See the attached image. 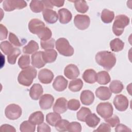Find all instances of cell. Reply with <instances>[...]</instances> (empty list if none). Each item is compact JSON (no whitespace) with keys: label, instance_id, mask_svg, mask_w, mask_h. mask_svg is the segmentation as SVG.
I'll use <instances>...</instances> for the list:
<instances>
[{"label":"cell","instance_id":"cell-8","mask_svg":"<svg viewBox=\"0 0 132 132\" xmlns=\"http://www.w3.org/2000/svg\"><path fill=\"white\" fill-rule=\"evenodd\" d=\"M75 26L80 30H85L90 25V19L87 15L77 14L74 19Z\"/></svg>","mask_w":132,"mask_h":132},{"label":"cell","instance_id":"cell-10","mask_svg":"<svg viewBox=\"0 0 132 132\" xmlns=\"http://www.w3.org/2000/svg\"><path fill=\"white\" fill-rule=\"evenodd\" d=\"M44 27V23L38 19H31L28 23L29 30L33 34L38 35Z\"/></svg>","mask_w":132,"mask_h":132},{"label":"cell","instance_id":"cell-15","mask_svg":"<svg viewBox=\"0 0 132 132\" xmlns=\"http://www.w3.org/2000/svg\"><path fill=\"white\" fill-rule=\"evenodd\" d=\"M80 74L78 67L74 64H70L65 67L64 74L68 78L73 79L77 78Z\"/></svg>","mask_w":132,"mask_h":132},{"label":"cell","instance_id":"cell-41","mask_svg":"<svg viewBox=\"0 0 132 132\" xmlns=\"http://www.w3.org/2000/svg\"><path fill=\"white\" fill-rule=\"evenodd\" d=\"M1 51L5 55H8L12 51L14 47L8 41H4L1 43L0 44Z\"/></svg>","mask_w":132,"mask_h":132},{"label":"cell","instance_id":"cell-46","mask_svg":"<svg viewBox=\"0 0 132 132\" xmlns=\"http://www.w3.org/2000/svg\"><path fill=\"white\" fill-rule=\"evenodd\" d=\"M9 40L11 44L15 46H21L22 44L20 42L18 38L13 33L10 32L9 35Z\"/></svg>","mask_w":132,"mask_h":132},{"label":"cell","instance_id":"cell-42","mask_svg":"<svg viewBox=\"0 0 132 132\" xmlns=\"http://www.w3.org/2000/svg\"><path fill=\"white\" fill-rule=\"evenodd\" d=\"M55 40L53 38H51L50 39L46 41H41L40 44L41 47L44 50L52 49L55 46Z\"/></svg>","mask_w":132,"mask_h":132},{"label":"cell","instance_id":"cell-38","mask_svg":"<svg viewBox=\"0 0 132 132\" xmlns=\"http://www.w3.org/2000/svg\"><path fill=\"white\" fill-rule=\"evenodd\" d=\"M21 54V51L19 48L14 47L11 53L7 56V60L9 63L14 64L18 56Z\"/></svg>","mask_w":132,"mask_h":132},{"label":"cell","instance_id":"cell-44","mask_svg":"<svg viewBox=\"0 0 132 132\" xmlns=\"http://www.w3.org/2000/svg\"><path fill=\"white\" fill-rule=\"evenodd\" d=\"M80 106V102L76 99H71L68 102V108L71 110H77Z\"/></svg>","mask_w":132,"mask_h":132},{"label":"cell","instance_id":"cell-33","mask_svg":"<svg viewBox=\"0 0 132 132\" xmlns=\"http://www.w3.org/2000/svg\"><path fill=\"white\" fill-rule=\"evenodd\" d=\"M83 86V82L81 79L76 78L70 81L69 89L72 92L79 91Z\"/></svg>","mask_w":132,"mask_h":132},{"label":"cell","instance_id":"cell-39","mask_svg":"<svg viewBox=\"0 0 132 132\" xmlns=\"http://www.w3.org/2000/svg\"><path fill=\"white\" fill-rule=\"evenodd\" d=\"M30 57L27 55H23L18 60V65L22 69H25L30 64Z\"/></svg>","mask_w":132,"mask_h":132},{"label":"cell","instance_id":"cell-35","mask_svg":"<svg viewBox=\"0 0 132 132\" xmlns=\"http://www.w3.org/2000/svg\"><path fill=\"white\" fill-rule=\"evenodd\" d=\"M36 129V125L31 123L29 121L23 122L20 126V130L22 132H34Z\"/></svg>","mask_w":132,"mask_h":132},{"label":"cell","instance_id":"cell-9","mask_svg":"<svg viewBox=\"0 0 132 132\" xmlns=\"http://www.w3.org/2000/svg\"><path fill=\"white\" fill-rule=\"evenodd\" d=\"M113 103L116 108L120 111L126 110L129 105L127 98L123 94L116 95L114 98Z\"/></svg>","mask_w":132,"mask_h":132},{"label":"cell","instance_id":"cell-48","mask_svg":"<svg viewBox=\"0 0 132 132\" xmlns=\"http://www.w3.org/2000/svg\"><path fill=\"white\" fill-rule=\"evenodd\" d=\"M38 132H50L51 131V127L45 123H42L39 124L37 127Z\"/></svg>","mask_w":132,"mask_h":132},{"label":"cell","instance_id":"cell-21","mask_svg":"<svg viewBox=\"0 0 132 132\" xmlns=\"http://www.w3.org/2000/svg\"><path fill=\"white\" fill-rule=\"evenodd\" d=\"M59 20L60 23L67 24L71 21L72 18L71 12L66 8H61L58 10Z\"/></svg>","mask_w":132,"mask_h":132},{"label":"cell","instance_id":"cell-52","mask_svg":"<svg viewBox=\"0 0 132 132\" xmlns=\"http://www.w3.org/2000/svg\"><path fill=\"white\" fill-rule=\"evenodd\" d=\"M51 3L53 6H56L58 7H60L63 6L64 1H59V0H50Z\"/></svg>","mask_w":132,"mask_h":132},{"label":"cell","instance_id":"cell-45","mask_svg":"<svg viewBox=\"0 0 132 132\" xmlns=\"http://www.w3.org/2000/svg\"><path fill=\"white\" fill-rule=\"evenodd\" d=\"M68 131L71 132H80L81 131V126L77 122H71L68 125Z\"/></svg>","mask_w":132,"mask_h":132},{"label":"cell","instance_id":"cell-13","mask_svg":"<svg viewBox=\"0 0 132 132\" xmlns=\"http://www.w3.org/2000/svg\"><path fill=\"white\" fill-rule=\"evenodd\" d=\"M31 64L34 67L40 69L43 67L46 62L43 58V51H38L31 55Z\"/></svg>","mask_w":132,"mask_h":132},{"label":"cell","instance_id":"cell-34","mask_svg":"<svg viewBox=\"0 0 132 132\" xmlns=\"http://www.w3.org/2000/svg\"><path fill=\"white\" fill-rule=\"evenodd\" d=\"M73 2L74 3L75 8L78 12L84 13L88 11L89 6L85 1H74Z\"/></svg>","mask_w":132,"mask_h":132},{"label":"cell","instance_id":"cell-47","mask_svg":"<svg viewBox=\"0 0 132 132\" xmlns=\"http://www.w3.org/2000/svg\"><path fill=\"white\" fill-rule=\"evenodd\" d=\"M111 128L110 126L108 123H102L99 126V127L93 131H110Z\"/></svg>","mask_w":132,"mask_h":132},{"label":"cell","instance_id":"cell-22","mask_svg":"<svg viewBox=\"0 0 132 132\" xmlns=\"http://www.w3.org/2000/svg\"><path fill=\"white\" fill-rule=\"evenodd\" d=\"M82 77L84 81L88 84H94L97 81V73L93 69L86 70Z\"/></svg>","mask_w":132,"mask_h":132},{"label":"cell","instance_id":"cell-7","mask_svg":"<svg viewBox=\"0 0 132 132\" xmlns=\"http://www.w3.org/2000/svg\"><path fill=\"white\" fill-rule=\"evenodd\" d=\"M27 6V3L23 0H5L3 7L6 11H11L15 9H22Z\"/></svg>","mask_w":132,"mask_h":132},{"label":"cell","instance_id":"cell-40","mask_svg":"<svg viewBox=\"0 0 132 132\" xmlns=\"http://www.w3.org/2000/svg\"><path fill=\"white\" fill-rule=\"evenodd\" d=\"M70 122L64 119H60L55 125V128L58 131H68V127Z\"/></svg>","mask_w":132,"mask_h":132},{"label":"cell","instance_id":"cell-31","mask_svg":"<svg viewBox=\"0 0 132 132\" xmlns=\"http://www.w3.org/2000/svg\"><path fill=\"white\" fill-rule=\"evenodd\" d=\"M124 88L122 82L119 80L111 81L109 85V89L111 92L114 94H118L122 92Z\"/></svg>","mask_w":132,"mask_h":132},{"label":"cell","instance_id":"cell-37","mask_svg":"<svg viewBox=\"0 0 132 132\" xmlns=\"http://www.w3.org/2000/svg\"><path fill=\"white\" fill-rule=\"evenodd\" d=\"M91 113V111L89 108L85 107H82L77 112V114H76L77 119L80 121L85 122V119L87 117V116H88Z\"/></svg>","mask_w":132,"mask_h":132},{"label":"cell","instance_id":"cell-5","mask_svg":"<svg viewBox=\"0 0 132 132\" xmlns=\"http://www.w3.org/2000/svg\"><path fill=\"white\" fill-rule=\"evenodd\" d=\"M22 110L18 105L11 104L8 105L5 108V114L7 118L14 120L19 119L22 115Z\"/></svg>","mask_w":132,"mask_h":132},{"label":"cell","instance_id":"cell-23","mask_svg":"<svg viewBox=\"0 0 132 132\" xmlns=\"http://www.w3.org/2000/svg\"><path fill=\"white\" fill-rule=\"evenodd\" d=\"M30 8L35 13H39L46 9L45 1L33 0L30 2Z\"/></svg>","mask_w":132,"mask_h":132},{"label":"cell","instance_id":"cell-30","mask_svg":"<svg viewBox=\"0 0 132 132\" xmlns=\"http://www.w3.org/2000/svg\"><path fill=\"white\" fill-rule=\"evenodd\" d=\"M101 18L102 21L105 23H111L114 18V13L112 11L105 9L102 10Z\"/></svg>","mask_w":132,"mask_h":132},{"label":"cell","instance_id":"cell-26","mask_svg":"<svg viewBox=\"0 0 132 132\" xmlns=\"http://www.w3.org/2000/svg\"><path fill=\"white\" fill-rule=\"evenodd\" d=\"M38 49V44L34 40H30L26 45L23 47V52L27 54H31L35 53Z\"/></svg>","mask_w":132,"mask_h":132},{"label":"cell","instance_id":"cell-12","mask_svg":"<svg viewBox=\"0 0 132 132\" xmlns=\"http://www.w3.org/2000/svg\"><path fill=\"white\" fill-rule=\"evenodd\" d=\"M54 97L49 94H45L42 95L39 100V106L42 109L46 110L50 109L54 103Z\"/></svg>","mask_w":132,"mask_h":132},{"label":"cell","instance_id":"cell-17","mask_svg":"<svg viewBox=\"0 0 132 132\" xmlns=\"http://www.w3.org/2000/svg\"><path fill=\"white\" fill-rule=\"evenodd\" d=\"M42 15L44 20L49 24L56 23L58 19L57 12L51 9H45L43 11Z\"/></svg>","mask_w":132,"mask_h":132},{"label":"cell","instance_id":"cell-27","mask_svg":"<svg viewBox=\"0 0 132 132\" xmlns=\"http://www.w3.org/2000/svg\"><path fill=\"white\" fill-rule=\"evenodd\" d=\"M111 78L109 73L105 71H102L97 73V81L100 85H106L110 81Z\"/></svg>","mask_w":132,"mask_h":132},{"label":"cell","instance_id":"cell-1","mask_svg":"<svg viewBox=\"0 0 132 132\" xmlns=\"http://www.w3.org/2000/svg\"><path fill=\"white\" fill-rule=\"evenodd\" d=\"M96 63L105 70L110 71L116 64V57L111 52L103 51L98 52L95 56Z\"/></svg>","mask_w":132,"mask_h":132},{"label":"cell","instance_id":"cell-3","mask_svg":"<svg viewBox=\"0 0 132 132\" xmlns=\"http://www.w3.org/2000/svg\"><path fill=\"white\" fill-rule=\"evenodd\" d=\"M130 22L129 18L126 15L120 14L116 16L112 25V31L117 36H121Z\"/></svg>","mask_w":132,"mask_h":132},{"label":"cell","instance_id":"cell-43","mask_svg":"<svg viewBox=\"0 0 132 132\" xmlns=\"http://www.w3.org/2000/svg\"><path fill=\"white\" fill-rule=\"evenodd\" d=\"M105 121L112 127H116L120 122L119 118L116 114L112 115L110 117L105 119Z\"/></svg>","mask_w":132,"mask_h":132},{"label":"cell","instance_id":"cell-24","mask_svg":"<svg viewBox=\"0 0 132 132\" xmlns=\"http://www.w3.org/2000/svg\"><path fill=\"white\" fill-rule=\"evenodd\" d=\"M57 57V53L54 49H47L43 51V58L46 63L54 62Z\"/></svg>","mask_w":132,"mask_h":132},{"label":"cell","instance_id":"cell-6","mask_svg":"<svg viewBox=\"0 0 132 132\" xmlns=\"http://www.w3.org/2000/svg\"><path fill=\"white\" fill-rule=\"evenodd\" d=\"M96 110L99 116L105 119L110 117L113 114V108L109 102H102L97 105Z\"/></svg>","mask_w":132,"mask_h":132},{"label":"cell","instance_id":"cell-50","mask_svg":"<svg viewBox=\"0 0 132 132\" xmlns=\"http://www.w3.org/2000/svg\"><path fill=\"white\" fill-rule=\"evenodd\" d=\"M115 131L117 132H120V131H131V130L127 127L126 125H123L122 124H118L116 126L115 128Z\"/></svg>","mask_w":132,"mask_h":132},{"label":"cell","instance_id":"cell-18","mask_svg":"<svg viewBox=\"0 0 132 132\" xmlns=\"http://www.w3.org/2000/svg\"><path fill=\"white\" fill-rule=\"evenodd\" d=\"M95 95L99 99L102 101L109 100L111 95V92L107 87L101 86L97 88L95 91Z\"/></svg>","mask_w":132,"mask_h":132},{"label":"cell","instance_id":"cell-16","mask_svg":"<svg viewBox=\"0 0 132 132\" xmlns=\"http://www.w3.org/2000/svg\"><path fill=\"white\" fill-rule=\"evenodd\" d=\"M68 83V80L63 76L59 75L54 79L53 83V87L56 91L61 92L67 88Z\"/></svg>","mask_w":132,"mask_h":132},{"label":"cell","instance_id":"cell-29","mask_svg":"<svg viewBox=\"0 0 132 132\" xmlns=\"http://www.w3.org/2000/svg\"><path fill=\"white\" fill-rule=\"evenodd\" d=\"M124 46V43L119 38H115L110 42V47L113 52H120L123 49Z\"/></svg>","mask_w":132,"mask_h":132},{"label":"cell","instance_id":"cell-28","mask_svg":"<svg viewBox=\"0 0 132 132\" xmlns=\"http://www.w3.org/2000/svg\"><path fill=\"white\" fill-rule=\"evenodd\" d=\"M85 122L89 127L94 128L100 122V119L95 113H91L87 116Z\"/></svg>","mask_w":132,"mask_h":132},{"label":"cell","instance_id":"cell-25","mask_svg":"<svg viewBox=\"0 0 132 132\" xmlns=\"http://www.w3.org/2000/svg\"><path fill=\"white\" fill-rule=\"evenodd\" d=\"M44 115L40 111H37L31 113L28 119L31 123L35 125H39L44 121Z\"/></svg>","mask_w":132,"mask_h":132},{"label":"cell","instance_id":"cell-2","mask_svg":"<svg viewBox=\"0 0 132 132\" xmlns=\"http://www.w3.org/2000/svg\"><path fill=\"white\" fill-rule=\"evenodd\" d=\"M37 72L35 68L32 66H29L27 68L21 71L18 77L19 83L23 86H30L34 79L37 76Z\"/></svg>","mask_w":132,"mask_h":132},{"label":"cell","instance_id":"cell-4","mask_svg":"<svg viewBox=\"0 0 132 132\" xmlns=\"http://www.w3.org/2000/svg\"><path fill=\"white\" fill-rule=\"evenodd\" d=\"M55 46L59 53L64 56L70 57L74 54L73 47L65 38H61L57 39L55 42Z\"/></svg>","mask_w":132,"mask_h":132},{"label":"cell","instance_id":"cell-20","mask_svg":"<svg viewBox=\"0 0 132 132\" xmlns=\"http://www.w3.org/2000/svg\"><path fill=\"white\" fill-rule=\"evenodd\" d=\"M43 89L39 84H34L29 90L30 97L34 100H38L42 96Z\"/></svg>","mask_w":132,"mask_h":132},{"label":"cell","instance_id":"cell-36","mask_svg":"<svg viewBox=\"0 0 132 132\" xmlns=\"http://www.w3.org/2000/svg\"><path fill=\"white\" fill-rule=\"evenodd\" d=\"M37 35L41 41H46L51 38L52 32L49 28L47 27H45Z\"/></svg>","mask_w":132,"mask_h":132},{"label":"cell","instance_id":"cell-14","mask_svg":"<svg viewBox=\"0 0 132 132\" xmlns=\"http://www.w3.org/2000/svg\"><path fill=\"white\" fill-rule=\"evenodd\" d=\"M68 109V101L64 97L58 98L54 105L53 110L55 112L63 113Z\"/></svg>","mask_w":132,"mask_h":132},{"label":"cell","instance_id":"cell-51","mask_svg":"<svg viewBox=\"0 0 132 132\" xmlns=\"http://www.w3.org/2000/svg\"><path fill=\"white\" fill-rule=\"evenodd\" d=\"M1 130L2 131H11L15 132L16 130L15 128L9 124H4L1 126Z\"/></svg>","mask_w":132,"mask_h":132},{"label":"cell","instance_id":"cell-19","mask_svg":"<svg viewBox=\"0 0 132 132\" xmlns=\"http://www.w3.org/2000/svg\"><path fill=\"white\" fill-rule=\"evenodd\" d=\"M80 99L82 104L85 105H90L94 102V95L90 90H85L81 92Z\"/></svg>","mask_w":132,"mask_h":132},{"label":"cell","instance_id":"cell-11","mask_svg":"<svg viewBox=\"0 0 132 132\" xmlns=\"http://www.w3.org/2000/svg\"><path fill=\"white\" fill-rule=\"evenodd\" d=\"M54 74L50 70L47 69H43L41 70L38 73V79L39 81L44 84H50L53 78H54Z\"/></svg>","mask_w":132,"mask_h":132},{"label":"cell","instance_id":"cell-32","mask_svg":"<svg viewBox=\"0 0 132 132\" xmlns=\"http://www.w3.org/2000/svg\"><path fill=\"white\" fill-rule=\"evenodd\" d=\"M61 119L59 113L56 112H50L46 114V121L48 124L52 126H55L58 121Z\"/></svg>","mask_w":132,"mask_h":132},{"label":"cell","instance_id":"cell-49","mask_svg":"<svg viewBox=\"0 0 132 132\" xmlns=\"http://www.w3.org/2000/svg\"><path fill=\"white\" fill-rule=\"evenodd\" d=\"M8 35V30L7 28L3 24H0V40L6 39Z\"/></svg>","mask_w":132,"mask_h":132}]
</instances>
